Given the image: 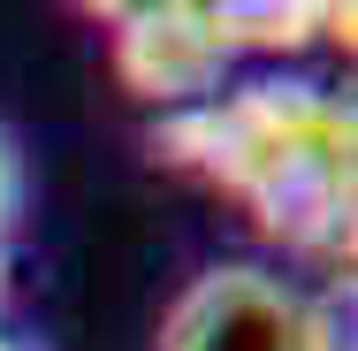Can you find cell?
<instances>
[{"mask_svg": "<svg viewBox=\"0 0 358 351\" xmlns=\"http://www.w3.org/2000/svg\"><path fill=\"white\" fill-rule=\"evenodd\" d=\"M229 54H297L320 31H351V8H313V0H221L214 8Z\"/></svg>", "mask_w": 358, "mask_h": 351, "instance_id": "cell-4", "label": "cell"}, {"mask_svg": "<svg viewBox=\"0 0 358 351\" xmlns=\"http://www.w3.org/2000/svg\"><path fill=\"white\" fill-rule=\"evenodd\" d=\"M15 207H23V160H15V145L0 130V237L15 229Z\"/></svg>", "mask_w": 358, "mask_h": 351, "instance_id": "cell-5", "label": "cell"}, {"mask_svg": "<svg viewBox=\"0 0 358 351\" xmlns=\"http://www.w3.org/2000/svg\"><path fill=\"white\" fill-rule=\"evenodd\" d=\"M0 351H31V344H15V336H8V329H0Z\"/></svg>", "mask_w": 358, "mask_h": 351, "instance_id": "cell-6", "label": "cell"}, {"mask_svg": "<svg viewBox=\"0 0 358 351\" xmlns=\"http://www.w3.org/2000/svg\"><path fill=\"white\" fill-rule=\"evenodd\" d=\"M152 160L229 191L289 252H320V260L351 252L358 123L351 99L305 76H267V84L168 115L152 130Z\"/></svg>", "mask_w": 358, "mask_h": 351, "instance_id": "cell-1", "label": "cell"}, {"mask_svg": "<svg viewBox=\"0 0 358 351\" xmlns=\"http://www.w3.org/2000/svg\"><path fill=\"white\" fill-rule=\"evenodd\" d=\"M160 351H351L336 336V305L305 298L297 282L267 275V268H206L191 282L168 321H160Z\"/></svg>", "mask_w": 358, "mask_h": 351, "instance_id": "cell-2", "label": "cell"}, {"mask_svg": "<svg viewBox=\"0 0 358 351\" xmlns=\"http://www.w3.org/2000/svg\"><path fill=\"white\" fill-rule=\"evenodd\" d=\"M229 39H221L214 8H191V0H152V8H115V69L122 84L183 115V107H206L221 99V76H229Z\"/></svg>", "mask_w": 358, "mask_h": 351, "instance_id": "cell-3", "label": "cell"}]
</instances>
